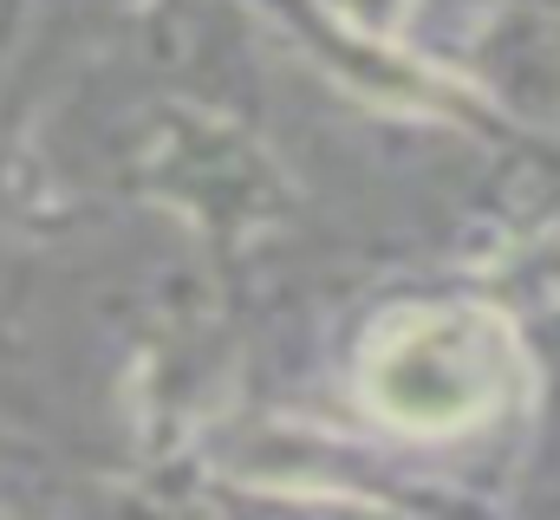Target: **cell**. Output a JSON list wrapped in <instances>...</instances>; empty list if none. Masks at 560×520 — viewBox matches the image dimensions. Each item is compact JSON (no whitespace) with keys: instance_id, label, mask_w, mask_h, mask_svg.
I'll return each instance as SVG.
<instances>
[{"instance_id":"1","label":"cell","mask_w":560,"mask_h":520,"mask_svg":"<svg viewBox=\"0 0 560 520\" xmlns=\"http://www.w3.org/2000/svg\"><path fill=\"white\" fill-rule=\"evenodd\" d=\"M372 390L398 423H418V429L469 423L495 397L489 339L469 319H418L378 352Z\"/></svg>"}]
</instances>
